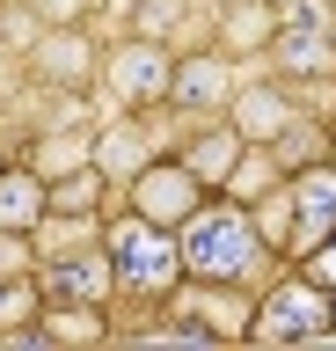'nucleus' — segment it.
<instances>
[{
    "mask_svg": "<svg viewBox=\"0 0 336 351\" xmlns=\"http://www.w3.org/2000/svg\"><path fill=\"white\" fill-rule=\"evenodd\" d=\"M183 241V271L205 285H270V271H278V256L263 249V234H256V213L248 205H234L227 191H212L198 205V213L176 227Z\"/></svg>",
    "mask_w": 336,
    "mask_h": 351,
    "instance_id": "f257e3e1",
    "label": "nucleus"
},
{
    "mask_svg": "<svg viewBox=\"0 0 336 351\" xmlns=\"http://www.w3.org/2000/svg\"><path fill=\"white\" fill-rule=\"evenodd\" d=\"M103 249H110V263H117V300L125 307H161L190 278L176 227H154V219L132 213V205H117V213L103 219Z\"/></svg>",
    "mask_w": 336,
    "mask_h": 351,
    "instance_id": "f03ea898",
    "label": "nucleus"
},
{
    "mask_svg": "<svg viewBox=\"0 0 336 351\" xmlns=\"http://www.w3.org/2000/svg\"><path fill=\"white\" fill-rule=\"evenodd\" d=\"M322 337H336V293L300 263H278L270 285H256L248 344H322Z\"/></svg>",
    "mask_w": 336,
    "mask_h": 351,
    "instance_id": "7ed1b4c3",
    "label": "nucleus"
},
{
    "mask_svg": "<svg viewBox=\"0 0 336 351\" xmlns=\"http://www.w3.org/2000/svg\"><path fill=\"white\" fill-rule=\"evenodd\" d=\"M176 44L168 37H146V29H125L117 44H103V95H110L125 117H154L168 110V88H176Z\"/></svg>",
    "mask_w": 336,
    "mask_h": 351,
    "instance_id": "20e7f679",
    "label": "nucleus"
},
{
    "mask_svg": "<svg viewBox=\"0 0 336 351\" xmlns=\"http://www.w3.org/2000/svg\"><path fill=\"white\" fill-rule=\"evenodd\" d=\"M248 307L256 293L248 285H205V278H183L168 300L154 307L168 337H198V344H248Z\"/></svg>",
    "mask_w": 336,
    "mask_h": 351,
    "instance_id": "39448f33",
    "label": "nucleus"
},
{
    "mask_svg": "<svg viewBox=\"0 0 336 351\" xmlns=\"http://www.w3.org/2000/svg\"><path fill=\"white\" fill-rule=\"evenodd\" d=\"M29 88H44V95H88L103 81V44H95L88 22H59V29H37L23 59Z\"/></svg>",
    "mask_w": 336,
    "mask_h": 351,
    "instance_id": "423d86ee",
    "label": "nucleus"
},
{
    "mask_svg": "<svg viewBox=\"0 0 336 351\" xmlns=\"http://www.w3.org/2000/svg\"><path fill=\"white\" fill-rule=\"evenodd\" d=\"M205 197H212V183H205V176L190 169L176 147H168V154H154V161H146L132 183H125V205H132V213H146L154 227H183V219L198 213Z\"/></svg>",
    "mask_w": 336,
    "mask_h": 351,
    "instance_id": "0eeeda50",
    "label": "nucleus"
},
{
    "mask_svg": "<svg viewBox=\"0 0 336 351\" xmlns=\"http://www.w3.org/2000/svg\"><path fill=\"white\" fill-rule=\"evenodd\" d=\"M242 59L227 51V44H205V51H183L176 59V88H168V110H176L183 125H198V117H227L234 103V88H242Z\"/></svg>",
    "mask_w": 336,
    "mask_h": 351,
    "instance_id": "6e6552de",
    "label": "nucleus"
},
{
    "mask_svg": "<svg viewBox=\"0 0 336 351\" xmlns=\"http://www.w3.org/2000/svg\"><path fill=\"white\" fill-rule=\"evenodd\" d=\"M263 59L278 81L292 88H322L336 81V15H314V22H278L263 44Z\"/></svg>",
    "mask_w": 336,
    "mask_h": 351,
    "instance_id": "1a4fd4ad",
    "label": "nucleus"
},
{
    "mask_svg": "<svg viewBox=\"0 0 336 351\" xmlns=\"http://www.w3.org/2000/svg\"><path fill=\"white\" fill-rule=\"evenodd\" d=\"M329 234H336V161L322 154L307 169H292V249H285V263L314 256Z\"/></svg>",
    "mask_w": 336,
    "mask_h": 351,
    "instance_id": "9d476101",
    "label": "nucleus"
},
{
    "mask_svg": "<svg viewBox=\"0 0 336 351\" xmlns=\"http://www.w3.org/2000/svg\"><path fill=\"white\" fill-rule=\"evenodd\" d=\"M37 285H44V300L117 307V263H110V249H103V241L66 249V256H44V263H37Z\"/></svg>",
    "mask_w": 336,
    "mask_h": 351,
    "instance_id": "9b49d317",
    "label": "nucleus"
},
{
    "mask_svg": "<svg viewBox=\"0 0 336 351\" xmlns=\"http://www.w3.org/2000/svg\"><path fill=\"white\" fill-rule=\"evenodd\" d=\"M227 117H234V132H242L248 147H278V132L300 117V95H292V81H278V73H248V81L234 88Z\"/></svg>",
    "mask_w": 336,
    "mask_h": 351,
    "instance_id": "f8f14e48",
    "label": "nucleus"
},
{
    "mask_svg": "<svg viewBox=\"0 0 336 351\" xmlns=\"http://www.w3.org/2000/svg\"><path fill=\"white\" fill-rule=\"evenodd\" d=\"M154 117H110V125H95V169L110 176V183H132L146 161H154Z\"/></svg>",
    "mask_w": 336,
    "mask_h": 351,
    "instance_id": "ddd939ff",
    "label": "nucleus"
},
{
    "mask_svg": "<svg viewBox=\"0 0 336 351\" xmlns=\"http://www.w3.org/2000/svg\"><path fill=\"white\" fill-rule=\"evenodd\" d=\"M242 132H234V117H198V125H183V139H176V154L190 161V169L220 191L227 176H234V161H242Z\"/></svg>",
    "mask_w": 336,
    "mask_h": 351,
    "instance_id": "4468645a",
    "label": "nucleus"
},
{
    "mask_svg": "<svg viewBox=\"0 0 336 351\" xmlns=\"http://www.w3.org/2000/svg\"><path fill=\"white\" fill-rule=\"evenodd\" d=\"M44 213H51V176L37 161H8V176H0V227L8 234H37Z\"/></svg>",
    "mask_w": 336,
    "mask_h": 351,
    "instance_id": "2eb2a0df",
    "label": "nucleus"
},
{
    "mask_svg": "<svg viewBox=\"0 0 336 351\" xmlns=\"http://www.w3.org/2000/svg\"><path fill=\"white\" fill-rule=\"evenodd\" d=\"M23 161H37L44 176L81 169V161H95V125H51L44 139H29V154H23Z\"/></svg>",
    "mask_w": 336,
    "mask_h": 351,
    "instance_id": "dca6fc26",
    "label": "nucleus"
},
{
    "mask_svg": "<svg viewBox=\"0 0 336 351\" xmlns=\"http://www.w3.org/2000/svg\"><path fill=\"white\" fill-rule=\"evenodd\" d=\"M285 161H278V147H242V161H234V176H227L220 191L234 197V205H256V197L270 191V183H285Z\"/></svg>",
    "mask_w": 336,
    "mask_h": 351,
    "instance_id": "f3484780",
    "label": "nucleus"
},
{
    "mask_svg": "<svg viewBox=\"0 0 336 351\" xmlns=\"http://www.w3.org/2000/svg\"><path fill=\"white\" fill-rule=\"evenodd\" d=\"M51 213H110V176L95 169V161L51 176Z\"/></svg>",
    "mask_w": 336,
    "mask_h": 351,
    "instance_id": "a211bd4d",
    "label": "nucleus"
},
{
    "mask_svg": "<svg viewBox=\"0 0 336 351\" xmlns=\"http://www.w3.org/2000/svg\"><path fill=\"white\" fill-rule=\"evenodd\" d=\"M248 213H256V234H263V249L285 263V249H292V176H285V183H270V191L256 197Z\"/></svg>",
    "mask_w": 336,
    "mask_h": 351,
    "instance_id": "6ab92c4d",
    "label": "nucleus"
},
{
    "mask_svg": "<svg viewBox=\"0 0 336 351\" xmlns=\"http://www.w3.org/2000/svg\"><path fill=\"white\" fill-rule=\"evenodd\" d=\"M44 315V285L37 278H0V337H23Z\"/></svg>",
    "mask_w": 336,
    "mask_h": 351,
    "instance_id": "aec40b11",
    "label": "nucleus"
},
{
    "mask_svg": "<svg viewBox=\"0 0 336 351\" xmlns=\"http://www.w3.org/2000/svg\"><path fill=\"white\" fill-rule=\"evenodd\" d=\"M322 154H329V117H307V110H300V117L278 132V161H285V169H307Z\"/></svg>",
    "mask_w": 336,
    "mask_h": 351,
    "instance_id": "412c9836",
    "label": "nucleus"
},
{
    "mask_svg": "<svg viewBox=\"0 0 336 351\" xmlns=\"http://www.w3.org/2000/svg\"><path fill=\"white\" fill-rule=\"evenodd\" d=\"M37 241L29 234H8V227H0V278H37Z\"/></svg>",
    "mask_w": 336,
    "mask_h": 351,
    "instance_id": "4be33fe9",
    "label": "nucleus"
},
{
    "mask_svg": "<svg viewBox=\"0 0 336 351\" xmlns=\"http://www.w3.org/2000/svg\"><path fill=\"white\" fill-rule=\"evenodd\" d=\"M29 8H37L44 29H59V22H88V15H95V0H29Z\"/></svg>",
    "mask_w": 336,
    "mask_h": 351,
    "instance_id": "5701e85b",
    "label": "nucleus"
},
{
    "mask_svg": "<svg viewBox=\"0 0 336 351\" xmlns=\"http://www.w3.org/2000/svg\"><path fill=\"white\" fill-rule=\"evenodd\" d=\"M168 22H176V0H146L132 15V29H146V37H168Z\"/></svg>",
    "mask_w": 336,
    "mask_h": 351,
    "instance_id": "b1692460",
    "label": "nucleus"
},
{
    "mask_svg": "<svg viewBox=\"0 0 336 351\" xmlns=\"http://www.w3.org/2000/svg\"><path fill=\"white\" fill-rule=\"evenodd\" d=\"M300 271H307V278H322V285H329V293H336V234L322 241L314 256H300Z\"/></svg>",
    "mask_w": 336,
    "mask_h": 351,
    "instance_id": "393cba45",
    "label": "nucleus"
},
{
    "mask_svg": "<svg viewBox=\"0 0 336 351\" xmlns=\"http://www.w3.org/2000/svg\"><path fill=\"white\" fill-rule=\"evenodd\" d=\"M314 15H329L322 0H285V22H314Z\"/></svg>",
    "mask_w": 336,
    "mask_h": 351,
    "instance_id": "a878e982",
    "label": "nucleus"
},
{
    "mask_svg": "<svg viewBox=\"0 0 336 351\" xmlns=\"http://www.w3.org/2000/svg\"><path fill=\"white\" fill-rule=\"evenodd\" d=\"M329 161H336V125H329Z\"/></svg>",
    "mask_w": 336,
    "mask_h": 351,
    "instance_id": "bb28decb",
    "label": "nucleus"
},
{
    "mask_svg": "<svg viewBox=\"0 0 336 351\" xmlns=\"http://www.w3.org/2000/svg\"><path fill=\"white\" fill-rule=\"evenodd\" d=\"M0 176H8V147H0Z\"/></svg>",
    "mask_w": 336,
    "mask_h": 351,
    "instance_id": "cd10ccee",
    "label": "nucleus"
}]
</instances>
